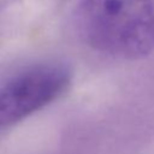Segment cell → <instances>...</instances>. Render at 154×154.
<instances>
[{"instance_id": "obj_1", "label": "cell", "mask_w": 154, "mask_h": 154, "mask_svg": "<svg viewBox=\"0 0 154 154\" xmlns=\"http://www.w3.org/2000/svg\"><path fill=\"white\" fill-rule=\"evenodd\" d=\"M77 29L95 51L140 59L154 48L153 0H81Z\"/></svg>"}, {"instance_id": "obj_2", "label": "cell", "mask_w": 154, "mask_h": 154, "mask_svg": "<svg viewBox=\"0 0 154 154\" xmlns=\"http://www.w3.org/2000/svg\"><path fill=\"white\" fill-rule=\"evenodd\" d=\"M70 70L58 63L29 66L0 83V128L25 119L65 93Z\"/></svg>"}]
</instances>
